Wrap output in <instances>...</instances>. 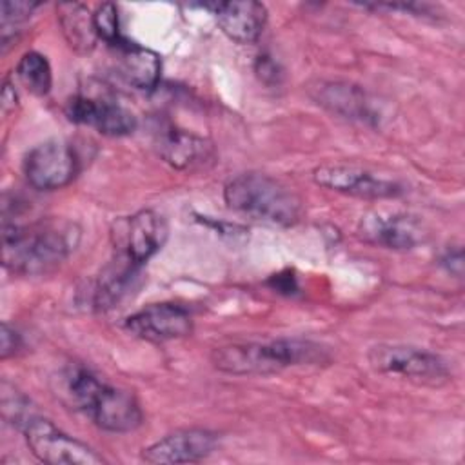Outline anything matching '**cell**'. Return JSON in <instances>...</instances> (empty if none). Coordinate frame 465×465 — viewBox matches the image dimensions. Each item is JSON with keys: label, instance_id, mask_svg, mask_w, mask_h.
Listing matches in <instances>:
<instances>
[{"label": "cell", "instance_id": "6da1fadb", "mask_svg": "<svg viewBox=\"0 0 465 465\" xmlns=\"http://www.w3.org/2000/svg\"><path fill=\"white\" fill-rule=\"evenodd\" d=\"M80 231L67 220H40L29 225L4 223V267L16 274H42L62 263L76 247Z\"/></svg>", "mask_w": 465, "mask_h": 465}, {"label": "cell", "instance_id": "7a4b0ae2", "mask_svg": "<svg viewBox=\"0 0 465 465\" xmlns=\"http://www.w3.org/2000/svg\"><path fill=\"white\" fill-rule=\"evenodd\" d=\"M211 361L218 371L227 374L263 376L280 372L287 367L325 363L329 361V351L311 340L280 338L218 347L213 351Z\"/></svg>", "mask_w": 465, "mask_h": 465}, {"label": "cell", "instance_id": "3957f363", "mask_svg": "<svg viewBox=\"0 0 465 465\" xmlns=\"http://www.w3.org/2000/svg\"><path fill=\"white\" fill-rule=\"evenodd\" d=\"M73 405L96 427L109 432H131L142 425L143 414L136 398L113 387L84 367L73 369L65 378Z\"/></svg>", "mask_w": 465, "mask_h": 465}, {"label": "cell", "instance_id": "277c9868", "mask_svg": "<svg viewBox=\"0 0 465 465\" xmlns=\"http://www.w3.org/2000/svg\"><path fill=\"white\" fill-rule=\"evenodd\" d=\"M225 203L242 214L276 225H294L303 211L300 196L283 182L263 173H240L223 187Z\"/></svg>", "mask_w": 465, "mask_h": 465}, {"label": "cell", "instance_id": "5b68a950", "mask_svg": "<svg viewBox=\"0 0 465 465\" xmlns=\"http://www.w3.org/2000/svg\"><path fill=\"white\" fill-rule=\"evenodd\" d=\"M367 360L381 374L423 385H440L449 380V367L438 354L412 345L378 343L369 349Z\"/></svg>", "mask_w": 465, "mask_h": 465}, {"label": "cell", "instance_id": "8992f818", "mask_svg": "<svg viewBox=\"0 0 465 465\" xmlns=\"http://www.w3.org/2000/svg\"><path fill=\"white\" fill-rule=\"evenodd\" d=\"M31 452L51 465H100L105 460L84 441L65 434L42 416H29L20 427Z\"/></svg>", "mask_w": 465, "mask_h": 465}, {"label": "cell", "instance_id": "52a82bcc", "mask_svg": "<svg viewBox=\"0 0 465 465\" xmlns=\"http://www.w3.org/2000/svg\"><path fill=\"white\" fill-rule=\"evenodd\" d=\"M167 223L156 211L145 209L118 218L111 229V240L118 256L143 265L167 240Z\"/></svg>", "mask_w": 465, "mask_h": 465}, {"label": "cell", "instance_id": "ba28073f", "mask_svg": "<svg viewBox=\"0 0 465 465\" xmlns=\"http://www.w3.org/2000/svg\"><path fill=\"white\" fill-rule=\"evenodd\" d=\"M80 169L78 156L71 143L64 140H47L35 145L24 160L27 182L40 191H54L69 185Z\"/></svg>", "mask_w": 465, "mask_h": 465}, {"label": "cell", "instance_id": "9c48e42d", "mask_svg": "<svg viewBox=\"0 0 465 465\" xmlns=\"http://www.w3.org/2000/svg\"><path fill=\"white\" fill-rule=\"evenodd\" d=\"M312 180L316 185L329 191L371 200L394 198L403 193L400 183L376 176L374 173L351 163L320 165L312 171Z\"/></svg>", "mask_w": 465, "mask_h": 465}, {"label": "cell", "instance_id": "30bf717a", "mask_svg": "<svg viewBox=\"0 0 465 465\" xmlns=\"http://www.w3.org/2000/svg\"><path fill=\"white\" fill-rule=\"evenodd\" d=\"M125 329L145 341H169L191 334L193 318L182 305L153 303L131 314Z\"/></svg>", "mask_w": 465, "mask_h": 465}, {"label": "cell", "instance_id": "8fae6325", "mask_svg": "<svg viewBox=\"0 0 465 465\" xmlns=\"http://www.w3.org/2000/svg\"><path fill=\"white\" fill-rule=\"evenodd\" d=\"M360 234L369 243L407 251L423 240V227L416 216L405 213L372 211L360 220Z\"/></svg>", "mask_w": 465, "mask_h": 465}, {"label": "cell", "instance_id": "7c38bea8", "mask_svg": "<svg viewBox=\"0 0 465 465\" xmlns=\"http://www.w3.org/2000/svg\"><path fill=\"white\" fill-rule=\"evenodd\" d=\"M216 445L218 436L207 429H182L145 447L142 460L147 463H191L207 458Z\"/></svg>", "mask_w": 465, "mask_h": 465}, {"label": "cell", "instance_id": "4fadbf2b", "mask_svg": "<svg viewBox=\"0 0 465 465\" xmlns=\"http://www.w3.org/2000/svg\"><path fill=\"white\" fill-rule=\"evenodd\" d=\"M65 114L71 122L96 129L105 136H125L136 127V118L125 107L91 96H74L67 102Z\"/></svg>", "mask_w": 465, "mask_h": 465}, {"label": "cell", "instance_id": "5bb4252c", "mask_svg": "<svg viewBox=\"0 0 465 465\" xmlns=\"http://www.w3.org/2000/svg\"><path fill=\"white\" fill-rule=\"evenodd\" d=\"M205 7L213 9L223 35L242 45L256 42L267 24V9L260 2H218Z\"/></svg>", "mask_w": 465, "mask_h": 465}, {"label": "cell", "instance_id": "9a60e30c", "mask_svg": "<svg viewBox=\"0 0 465 465\" xmlns=\"http://www.w3.org/2000/svg\"><path fill=\"white\" fill-rule=\"evenodd\" d=\"M158 153L163 162L180 171L205 169L216 158L214 147L209 140L180 129L162 133L158 140Z\"/></svg>", "mask_w": 465, "mask_h": 465}, {"label": "cell", "instance_id": "2e32d148", "mask_svg": "<svg viewBox=\"0 0 465 465\" xmlns=\"http://www.w3.org/2000/svg\"><path fill=\"white\" fill-rule=\"evenodd\" d=\"M312 100L331 111L351 120H371L372 109L367 94L358 85L347 82L320 80L311 87Z\"/></svg>", "mask_w": 465, "mask_h": 465}, {"label": "cell", "instance_id": "e0dca14e", "mask_svg": "<svg viewBox=\"0 0 465 465\" xmlns=\"http://www.w3.org/2000/svg\"><path fill=\"white\" fill-rule=\"evenodd\" d=\"M116 71L134 89L151 91L160 82L162 60L151 49L122 42L116 45Z\"/></svg>", "mask_w": 465, "mask_h": 465}, {"label": "cell", "instance_id": "ac0fdd59", "mask_svg": "<svg viewBox=\"0 0 465 465\" xmlns=\"http://www.w3.org/2000/svg\"><path fill=\"white\" fill-rule=\"evenodd\" d=\"M140 267L142 265L116 254L111 265H107L102 271L96 282V287L93 292L94 307L104 311L118 305L134 287V280L138 278Z\"/></svg>", "mask_w": 465, "mask_h": 465}, {"label": "cell", "instance_id": "d6986e66", "mask_svg": "<svg viewBox=\"0 0 465 465\" xmlns=\"http://www.w3.org/2000/svg\"><path fill=\"white\" fill-rule=\"evenodd\" d=\"M56 16L71 49L82 54L91 53L98 40L93 13H89V9L78 2H65L56 5Z\"/></svg>", "mask_w": 465, "mask_h": 465}, {"label": "cell", "instance_id": "ffe728a7", "mask_svg": "<svg viewBox=\"0 0 465 465\" xmlns=\"http://www.w3.org/2000/svg\"><path fill=\"white\" fill-rule=\"evenodd\" d=\"M16 76L20 78L24 87L36 96H45L51 91V65L47 58L36 51H29L20 58L16 65Z\"/></svg>", "mask_w": 465, "mask_h": 465}, {"label": "cell", "instance_id": "44dd1931", "mask_svg": "<svg viewBox=\"0 0 465 465\" xmlns=\"http://www.w3.org/2000/svg\"><path fill=\"white\" fill-rule=\"evenodd\" d=\"M93 22H94V31L100 40H104L109 45H118L122 44L120 29H118V9L111 2L100 4L94 13H93Z\"/></svg>", "mask_w": 465, "mask_h": 465}, {"label": "cell", "instance_id": "7402d4cb", "mask_svg": "<svg viewBox=\"0 0 465 465\" xmlns=\"http://www.w3.org/2000/svg\"><path fill=\"white\" fill-rule=\"evenodd\" d=\"M36 7L35 2H2V33L25 22Z\"/></svg>", "mask_w": 465, "mask_h": 465}, {"label": "cell", "instance_id": "603a6c76", "mask_svg": "<svg viewBox=\"0 0 465 465\" xmlns=\"http://www.w3.org/2000/svg\"><path fill=\"white\" fill-rule=\"evenodd\" d=\"M20 347H22V336L7 322H4L0 331V358L7 360L9 356L16 354Z\"/></svg>", "mask_w": 465, "mask_h": 465}, {"label": "cell", "instance_id": "cb8c5ba5", "mask_svg": "<svg viewBox=\"0 0 465 465\" xmlns=\"http://www.w3.org/2000/svg\"><path fill=\"white\" fill-rule=\"evenodd\" d=\"M254 71L258 74V78L265 84H274L278 82V76H280V71H278V65L269 58V56H258L256 60V65H254Z\"/></svg>", "mask_w": 465, "mask_h": 465}, {"label": "cell", "instance_id": "d4e9b609", "mask_svg": "<svg viewBox=\"0 0 465 465\" xmlns=\"http://www.w3.org/2000/svg\"><path fill=\"white\" fill-rule=\"evenodd\" d=\"M15 105H16V93L9 85V82H5L4 91H2V111L7 114L11 109H15Z\"/></svg>", "mask_w": 465, "mask_h": 465}]
</instances>
